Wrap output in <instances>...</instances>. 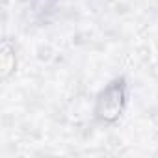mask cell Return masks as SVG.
<instances>
[{"mask_svg": "<svg viewBox=\"0 0 158 158\" xmlns=\"http://www.w3.org/2000/svg\"><path fill=\"white\" fill-rule=\"evenodd\" d=\"M127 102H128L127 80L123 76H117L97 95L93 114H95L97 121H101L104 125H112V123L119 121V117L123 115V112L127 108Z\"/></svg>", "mask_w": 158, "mask_h": 158, "instance_id": "6da1fadb", "label": "cell"}, {"mask_svg": "<svg viewBox=\"0 0 158 158\" xmlns=\"http://www.w3.org/2000/svg\"><path fill=\"white\" fill-rule=\"evenodd\" d=\"M0 67H2V78L8 80V78L17 71V56H15V47L4 39L2 43V50H0Z\"/></svg>", "mask_w": 158, "mask_h": 158, "instance_id": "7a4b0ae2", "label": "cell"}]
</instances>
